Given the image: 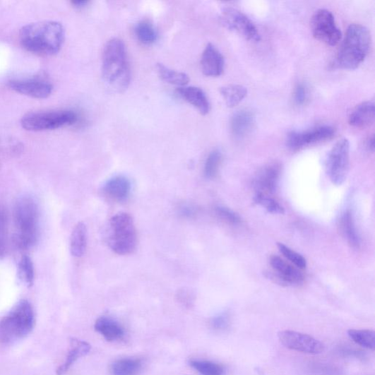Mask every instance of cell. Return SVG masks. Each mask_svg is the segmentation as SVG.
<instances>
[{
    "mask_svg": "<svg viewBox=\"0 0 375 375\" xmlns=\"http://www.w3.org/2000/svg\"><path fill=\"white\" fill-rule=\"evenodd\" d=\"M65 40V30L61 23L44 21L31 23L20 32V42L30 52L52 56L60 52Z\"/></svg>",
    "mask_w": 375,
    "mask_h": 375,
    "instance_id": "6da1fadb",
    "label": "cell"
},
{
    "mask_svg": "<svg viewBox=\"0 0 375 375\" xmlns=\"http://www.w3.org/2000/svg\"><path fill=\"white\" fill-rule=\"evenodd\" d=\"M102 76L109 87L124 91L131 83V72L125 43L113 37L106 44L102 54Z\"/></svg>",
    "mask_w": 375,
    "mask_h": 375,
    "instance_id": "7a4b0ae2",
    "label": "cell"
},
{
    "mask_svg": "<svg viewBox=\"0 0 375 375\" xmlns=\"http://www.w3.org/2000/svg\"><path fill=\"white\" fill-rule=\"evenodd\" d=\"M14 244L19 250L32 248L37 242L39 233V209L30 196H23L13 210Z\"/></svg>",
    "mask_w": 375,
    "mask_h": 375,
    "instance_id": "3957f363",
    "label": "cell"
},
{
    "mask_svg": "<svg viewBox=\"0 0 375 375\" xmlns=\"http://www.w3.org/2000/svg\"><path fill=\"white\" fill-rule=\"evenodd\" d=\"M35 326V314L32 305L27 300L18 302L0 320V343L8 345L25 338Z\"/></svg>",
    "mask_w": 375,
    "mask_h": 375,
    "instance_id": "277c9868",
    "label": "cell"
},
{
    "mask_svg": "<svg viewBox=\"0 0 375 375\" xmlns=\"http://www.w3.org/2000/svg\"><path fill=\"white\" fill-rule=\"evenodd\" d=\"M371 45V33L366 27L359 24L350 25L338 54V66L345 69H357L365 60Z\"/></svg>",
    "mask_w": 375,
    "mask_h": 375,
    "instance_id": "5b68a950",
    "label": "cell"
},
{
    "mask_svg": "<svg viewBox=\"0 0 375 375\" xmlns=\"http://www.w3.org/2000/svg\"><path fill=\"white\" fill-rule=\"evenodd\" d=\"M108 244L117 254L128 255L137 246V234L132 216L119 213L112 217L109 223Z\"/></svg>",
    "mask_w": 375,
    "mask_h": 375,
    "instance_id": "8992f818",
    "label": "cell"
},
{
    "mask_svg": "<svg viewBox=\"0 0 375 375\" xmlns=\"http://www.w3.org/2000/svg\"><path fill=\"white\" fill-rule=\"evenodd\" d=\"M78 121V114L71 110L42 111L25 115L22 126L28 131H44L72 126Z\"/></svg>",
    "mask_w": 375,
    "mask_h": 375,
    "instance_id": "52a82bcc",
    "label": "cell"
},
{
    "mask_svg": "<svg viewBox=\"0 0 375 375\" xmlns=\"http://www.w3.org/2000/svg\"><path fill=\"white\" fill-rule=\"evenodd\" d=\"M350 143L342 139L335 143L328 153L326 172L331 182L343 185L347 179L350 169Z\"/></svg>",
    "mask_w": 375,
    "mask_h": 375,
    "instance_id": "ba28073f",
    "label": "cell"
},
{
    "mask_svg": "<svg viewBox=\"0 0 375 375\" xmlns=\"http://www.w3.org/2000/svg\"><path fill=\"white\" fill-rule=\"evenodd\" d=\"M311 29L313 36L327 45H337L341 40V31L328 10L319 9L313 14Z\"/></svg>",
    "mask_w": 375,
    "mask_h": 375,
    "instance_id": "9c48e42d",
    "label": "cell"
},
{
    "mask_svg": "<svg viewBox=\"0 0 375 375\" xmlns=\"http://www.w3.org/2000/svg\"><path fill=\"white\" fill-rule=\"evenodd\" d=\"M220 20L228 30L239 33L248 41L256 42L261 40L258 28L246 15L239 10L233 8H224Z\"/></svg>",
    "mask_w": 375,
    "mask_h": 375,
    "instance_id": "30bf717a",
    "label": "cell"
},
{
    "mask_svg": "<svg viewBox=\"0 0 375 375\" xmlns=\"http://www.w3.org/2000/svg\"><path fill=\"white\" fill-rule=\"evenodd\" d=\"M281 344L286 348L306 354L317 355L325 350L323 343L311 335L294 331H281L278 333Z\"/></svg>",
    "mask_w": 375,
    "mask_h": 375,
    "instance_id": "8fae6325",
    "label": "cell"
},
{
    "mask_svg": "<svg viewBox=\"0 0 375 375\" xmlns=\"http://www.w3.org/2000/svg\"><path fill=\"white\" fill-rule=\"evenodd\" d=\"M335 130L331 126H321L301 131H292L287 136V145L292 150H299L316 143L331 140Z\"/></svg>",
    "mask_w": 375,
    "mask_h": 375,
    "instance_id": "7c38bea8",
    "label": "cell"
},
{
    "mask_svg": "<svg viewBox=\"0 0 375 375\" xmlns=\"http://www.w3.org/2000/svg\"><path fill=\"white\" fill-rule=\"evenodd\" d=\"M270 263L273 268L270 278L274 279L276 283L285 286H295L304 282V275L299 268L287 263L280 256H272Z\"/></svg>",
    "mask_w": 375,
    "mask_h": 375,
    "instance_id": "4fadbf2b",
    "label": "cell"
},
{
    "mask_svg": "<svg viewBox=\"0 0 375 375\" xmlns=\"http://www.w3.org/2000/svg\"><path fill=\"white\" fill-rule=\"evenodd\" d=\"M12 90L34 98H47L52 93V83L43 77H32L8 82Z\"/></svg>",
    "mask_w": 375,
    "mask_h": 375,
    "instance_id": "5bb4252c",
    "label": "cell"
},
{
    "mask_svg": "<svg viewBox=\"0 0 375 375\" xmlns=\"http://www.w3.org/2000/svg\"><path fill=\"white\" fill-rule=\"evenodd\" d=\"M282 167L278 162H270L256 173L254 186L256 194L270 195L278 187L282 174Z\"/></svg>",
    "mask_w": 375,
    "mask_h": 375,
    "instance_id": "9a60e30c",
    "label": "cell"
},
{
    "mask_svg": "<svg viewBox=\"0 0 375 375\" xmlns=\"http://www.w3.org/2000/svg\"><path fill=\"white\" fill-rule=\"evenodd\" d=\"M225 58L213 44H208L205 48L201 61L203 73L207 76H221L225 70Z\"/></svg>",
    "mask_w": 375,
    "mask_h": 375,
    "instance_id": "2e32d148",
    "label": "cell"
},
{
    "mask_svg": "<svg viewBox=\"0 0 375 375\" xmlns=\"http://www.w3.org/2000/svg\"><path fill=\"white\" fill-rule=\"evenodd\" d=\"M131 191V184L128 177L117 175L110 179L104 186V192L113 201L122 203L128 200Z\"/></svg>",
    "mask_w": 375,
    "mask_h": 375,
    "instance_id": "e0dca14e",
    "label": "cell"
},
{
    "mask_svg": "<svg viewBox=\"0 0 375 375\" xmlns=\"http://www.w3.org/2000/svg\"><path fill=\"white\" fill-rule=\"evenodd\" d=\"M255 124L254 114L248 110L236 112L231 120V131L236 140L245 139L251 133Z\"/></svg>",
    "mask_w": 375,
    "mask_h": 375,
    "instance_id": "ac0fdd59",
    "label": "cell"
},
{
    "mask_svg": "<svg viewBox=\"0 0 375 375\" xmlns=\"http://www.w3.org/2000/svg\"><path fill=\"white\" fill-rule=\"evenodd\" d=\"M91 346L85 341L71 338L66 361L56 370V375L66 374L74 363L90 352Z\"/></svg>",
    "mask_w": 375,
    "mask_h": 375,
    "instance_id": "d6986e66",
    "label": "cell"
},
{
    "mask_svg": "<svg viewBox=\"0 0 375 375\" xmlns=\"http://www.w3.org/2000/svg\"><path fill=\"white\" fill-rule=\"evenodd\" d=\"M184 101L192 105L203 115L209 113L210 105L206 93L200 88L182 87L177 90Z\"/></svg>",
    "mask_w": 375,
    "mask_h": 375,
    "instance_id": "ffe728a7",
    "label": "cell"
},
{
    "mask_svg": "<svg viewBox=\"0 0 375 375\" xmlns=\"http://www.w3.org/2000/svg\"><path fill=\"white\" fill-rule=\"evenodd\" d=\"M374 121V103L367 101L355 107L348 118L349 124L355 128L364 129L370 126Z\"/></svg>",
    "mask_w": 375,
    "mask_h": 375,
    "instance_id": "44dd1931",
    "label": "cell"
},
{
    "mask_svg": "<svg viewBox=\"0 0 375 375\" xmlns=\"http://www.w3.org/2000/svg\"><path fill=\"white\" fill-rule=\"evenodd\" d=\"M95 329L108 342L121 341L126 332L124 327L114 319L108 317L98 319L95 323Z\"/></svg>",
    "mask_w": 375,
    "mask_h": 375,
    "instance_id": "7402d4cb",
    "label": "cell"
},
{
    "mask_svg": "<svg viewBox=\"0 0 375 375\" xmlns=\"http://www.w3.org/2000/svg\"><path fill=\"white\" fill-rule=\"evenodd\" d=\"M339 228L348 244L354 249H359L361 245L360 237L355 227L353 215L350 210H347L342 215L339 221Z\"/></svg>",
    "mask_w": 375,
    "mask_h": 375,
    "instance_id": "603a6c76",
    "label": "cell"
},
{
    "mask_svg": "<svg viewBox=\"0 0 375 375\" xmlns=\"http://www.w3.org/2000/svg\"><path fill=\"white\" fill-rule=\"evenodd\" d=\"M88 246V229L83 222H78L73 228L70 239V250L75 258H81Z\"/></svg>",
    "mask_w": 375,
    "mask_h": 375,
    "instance_id": "cb8c5ba5",
    "label": "cell"
},
{
    "mask_svg": "<svg viewBox=\"0 0 375 375\" xmlns=\"http://www.w3.org/2000/svg\"><path fill=\"white\" fill-rule=\"evenodd\" d=\"M143 367L140 359L125 358L115 361L111 365L112 375H138Z\"/></svg>",
    "mask_w": 375,
    "mask_h": 375,
    "instance_id": "d4e9b609",
    "label": "cell"
},
{
    "mask_svg": "<svg viewBox=\"0 0 375 375\" xmlns=\"http://www.w3.org/2000/svg\"><path fill=\"white\" fill-rule=\"evenodd\" d=\"M156 70L161 80L166 83L182 88L186 86L190 81L188 74L172 70L162 64H157Z\"/></svg>",
    "mask_w": 375,
    "mask_h": 375,
    "instance_id": "484cf974",
    "label": "cell"
},
{
    "mask_svg": "<svg viewBox=\"0 0 375 375\" xmlns=\"http://www.w3.org/2000/svg\"><path fill=\"white\" fill-rule=\"evenodd\" d=\"M247 93L246 88L240 85H230L220 89L223 100L230 108L239 105L244 100Z\"/></svg>",
    "mask_w": 375,
    "mask_h": 375,
    "instance_id": "4316f807",
    "label": "cell"
},
{
    "mask_svg": "<svg viewBox=\"0 0 375 375\" xmlns=\"http://www.w3.org/2000/svg\"><path fill=\"white\" fill-rule=\"evenodd\" d=\"M134 32L138 40L144 45H151L157 39V32L154 25L148 20L138 23L135 27Z\"/></svg>",
    "mask_w": 375,
    "mask_h": 375,
    "instance_id": "83f0119b",
    "label": "cell"
},
{
    "mask_svg": "<svg viewBox=\"0 0 375 375\" xmlns=\"http://www.w3.org/2000/svg\"><path fill=\"white\" fill-rule=\"evenodd\" d=\"M18 278L28 287L34 284L35 269L33 263L28 255H24L19 261L17 270Z\"/></svg>",
    "mask_w": 375,
    "mask_h": 375,
    "instance_id": "f1b7e54d",
    "label": "cell"
},
{
    "mask_svg": "<svg viewBox=\"0 0 375 375\" xmlns=\"http://www.w3.org/2000/svg\"><path fill=\"white\" fill-rule=\"evenodd\" d=\"M347 333L354 343L367 349L374 350L375 332L374 331L350 329Z\"/></svg>",
    "mask_w": 375,
    "mask_h": 375,
    "instance_id": "f546056e",
    "label": "cell"
},
{
    "mask_svg": "<svg viewBox=\"0 0 375 375\" xmlns=\"http://www.w3.org/2000/svg\"><path fill=\"white\" fill-rule=\"evenodd\" d=\"M222 160L220 150H214L208 155L204 166V174L208 179H213L218 174Z\"/></svg>",
    "mask_w": 375,
    "mask_h": 375,
    "instance_id": "4dcf8cb0",
    "label": "cell"
},
{
    "mask_svg": "<svg viewBox=\"0 0 375 375\" xmlns=\"http://www.w3.org/2000/svg\"><path fill=\"white\" fill-rule=\"evenodd\" d=\"M8 216L4 206H0V260L6 258L8 251Z\"/></svg>",
    "mask_w": 375,
    "mask_h": 375,
    "instance_id": "1f68e13d",
    "label": "cell"
},
{
    "mask_svg": "<svg viewBox=\"0 0 375 375\" xmlns=\"http://www.w3.org/2000/svg\"><path fill=\"white\" fill-rule=\"evenodd\" d=\"M189 365L203 375H222L225 371L222 365L209 361L190 360Z\"/></svg>",
    "mask_w": 375,
    "mask_h": 375,
    "instance_id": "d6a6232c",
    "label": "cell"
},
{
    "mask_svg": "<svg viewBox=\"0 0 375 375\" xmlns=\"http://www.w3.org/2000/svg\"><path fill=\"white\" fill-rule=\"evenodd\" d=\"M254 202L264 208L270 213H285V208L282 207V206L280 205L279 202L272 198L270 195L256 194L254 196Z\"/></svg>",
    "mask_w": 375,
    "mask_h": 375,
    "instance_id": "836d02e7",
    "label": "cell"
},
{
    "mask_svg": "<svg viewBox=\"0 0 375 375\" xmlns=\"http://www.w3.org/2000/svg\"><path fill=\"white\" fill-rule=\"evenodd\" d=\"M278 246L280 251L292 265L301 270L306 269L307 266L306 260L302 254L294 251L282 243H278Z\"/></svg>",
    "mask_w": 375,
    "mask_h": 375,
    "instance_id": "e575fe53",
    "label": "cell"
},
{
    "mask_svg": "<svg viewBox=\"0 0 375 375\" xmlns=\"http://www.w3.org/2000/svg\"><path fill=\"white\" fill-rule=\"evenodd\" d=\"M215 211L221 220L231 225H239L242 222L239 215L227 208L218 206L215 208Z\"/></svg>",
    "mask_w": 375,
    "mask_h": 375,
    "instance_id": "d590c367",
    "label": "cell"
},
{
    "mask_svg": "<svg viewBox=\"0 0 375 375\" xmlns=\"http://www.w3.org/2000/svg\"><path fill=\"white\" fill-rule=\"evenodd\" d=\"M308 89L306 86L300 83L296 85L293 92V101L296 105H304L307 101Z\"/></svg>",
    "mask_w": 375,
    "mask_h": 375,
    "instance_id": "8d00e7d4",
    "label": "cell"
},
{
    "mask_svg": "<svg viewBox=\"0 0 375 375\" xmlns=\"http://www.w3.org/2000/svg\"><path fill=\"white\" fill-rule=\"evenodd\" d=\"M211 326L217 331H222L228 328L230 324V318L227 314H222L213 318L211 321Z\"/></svg>",
    "mask_w": 375,
    "mask_h": 375,
    "instance_id": "74e56055",
    "label": "cell"
},
{
    "mask_svg": "<svg viewBox=\"0 0 375 375\" xmlns=\"http://www.w3.org/2000/svg\"><path fill=\"white\" fill-rule=\"evenodd\" d=\"M177 297V300L186 308H190L194 304V295L187 290L180 291Z\"/></svg>",
    "mask_w": 375,
    "mask_h": 375,
    "instance_id": "f35d334b",
    "label": "cell"
},
{
    "mask_svg": "<svg viewBox=\"0 0 375 375\" xmlns=\"http://www.w3.org/2000/svg\"><path fill=\"white\" fill-rule=\"evenodd\" d=\"M181 215L186 217V218H193V217L196 214L197 210L195 207L186 205L181 208L180 210Z\"/></svg>",
    "mask_w": 375,
    "mask_h": 375,
    "instance_id": "ab89813d",
    "label": "cell"
},
{
    "mask_svg": "<svg viewBox=\"0 0 375 375\" xmlns=\"http://www.w3.org/2000/svg\"><path fill=\"white\" fill-rule=\"evenodd\" d=\"M367 148L371 150L374 151V135H371L370 137L368 138V140L366 143Z\"/></svg>",
    "mask_w": 375,
    "mask_h": 375,
    "instance_id": "60d3db41",
    "label": "cell"
},
{
    "mask_svg": "<svg viewBox=\"0 0 375 375\" xmlns=\"http://www.w3.org/2000/svg\"><path fill=\"white\" fill-rule=\"evenodd\" d=\"M89 4L88 1H85V0H82V1H73L71 2V4L77 8H82L86 6Z\"/></svg>",
    "mask_w": 375,
    "mask_h": 375,
    "instance_id": "b9f144b4",
    "label": "cell"
}]
</instances>
